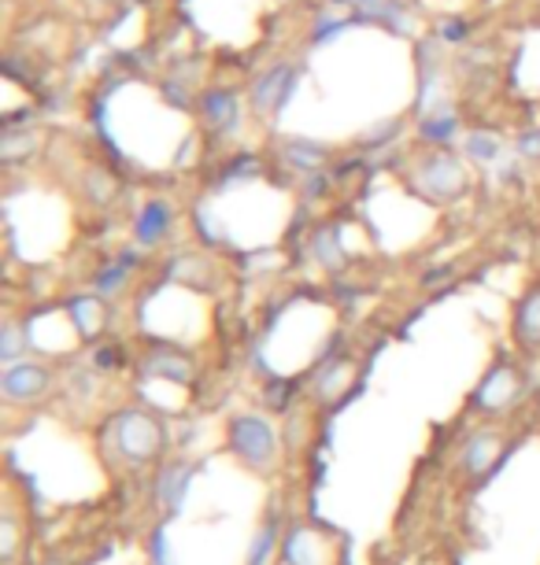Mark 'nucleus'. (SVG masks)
Masks as SVG:
<instances>
[{
  "mask_svg": "<svg viewBox=\"0 0 540 565\" xmlns=\"http://www.w3.org/2000/svg\"><path fill=\"white\" fill-rule=\"evenodd\" d=\"M52 389V370L45 363H8L0 373V392L8 403H37Z\"/></svg>",
  "mask_w": 540,
  "mask_h": 565,
  "instance_id": "39448f33",
  "label": "nucleus"
},
{
  "mask_svg": "<svg viewBox=\"0 0 540 565\" xmlns=\"http://www.w3.org/2000/svg\"><path fill=\"white\" fill-rule=\"evenodd\" d=\"M68 315L74 322V333L86 336V341H97L108 326V307L105 296H74L68 304Z\"/></svg>",
  "mask_w": 540,
  "mask_h": 565,
  "instance_id": "9b49d317",
  "label": "nucleus"
},
{
  "mask_svg": "<svg viewBox=\"0 0 540 565\" xmlns=\"http://www.w3.org/2000/svg\"><path fill=\"white\" fill-rule=\"evenodd\" d=\"M174 230V207L167 200H148L134 219V241L142 248H160Z\"/></svg>",
  "mask_w": 540,
  "mask_h": 565,
  "instance_id": "9d476101",
  "label": "nucleus"
},
{
  "mask_svg": "<svg viewBox=\"0 0 540 565\" xmlns=\"http://www.w3.org/2000/svg\"><path fill=\"white\" fill-rule=\"evenodd\" d=\"M197 111H200L204 130H211V134H234L241 119V93L226 86L200 89Z\"/></svg>",
  "mask_w": 540,
  "mask_h": 565,
  "instance_id": "0eeeda50",
  "label": "nucleus"
},
{
  "mask_svg": "<svg viewBox=\"0 0 540 565\" xmlns=\"http://www.w3.org/2000/svg\"><path fill=\"white\" fill-rule=\"evenodd\" d=\"M511 336H515L518 352H526V355L540 352V285H533L515 304V315H511Z\"/></svg>",
  "mask_w": 540,
  "mask_h": 565,
  "instance_id": "1a4fd4ad",
  "label": "nucleus"
},
{
  "mask_svg": "<svg viewBox=\"0 0 540 565\" xmlns=\"http://www.w3.org/2000/svg\"><path fill=\"white\" fill-rule=\"evenodd\" d=\"M115 352H123V347H100L97 355H93V359H97V366H105V370H111V366H123V355H115Z\"/></svg>",
  "mask_w": 540,
  "mask_h": 565,
  "instance_id": "aec40b11",
  "label": "nucleus"
},
{
  "mask_svg": "<svg viewBox=\"0 0 540 565\" xmlns=\"http://www.w3.org/2000/svg\"><path fill=\"white\" fill-rule=\"evenodd\" d=\"M100 4H111V0H100Z\"/></svg>",
  "mask_w": 540,
  "mask_h": 565,
  "instance_id": "4be33fe9",
  "label": "nucleus"
},
{
  "mask_svg": "<svg viewBox=\"0 0 540 565\" xmlns=\"http://www.w3.org/2000/svg\"><path fill=\"white\" fill-rule=\"evenodd\" d=\"M296 82H300V71L296 63H274L253 82V93H248V103H253L256 115H270V111L285 108L289 97H293Z\"/></svg>",
  "mask_w": 540,
  "mask_h": 565,
  "instance_id": "423d86ee",
  "label": "nucleus"
},
{
  "mask_svg": "<svg viewBox=\"0 0 540 565\" xmlns=\"http://www.w3.org/2000/svg\"><path fill=\"white\" fill-rule=\"evenodd\" d=\"M455 126H459V119H455L452 111H449V115H444V111H437V115L422 119V126H418V137L430 140V145H437V148H444V140L455 137Z\"/></svg>",
  "mask_w": 540,
  "mask_h": 565,
  "instance_id": "4468645a",
  "label": "nucleus"
},
{
  "mask_svg": "<svg viewBox=\"0 0 540 565\" xmlns=\"http://www.w3.org/2000/svg\"><path fill=\"white\" fill-rule=\"evenodd\" d=\"M145 373H163L171 381H189L193 377V363L189 359H179V352H156L145 359Z\"/></svg>",
  "mask_w": 540,
  "mask_h": 565,
  "instance_id": "ddd939ff",
  "label": "nucleus"
},
{
  "mask_svg": "<svg viewBox=\"0 0 540 565\" xmlns=\"http://www.w3.org/2000/svg\"><path fill=\"white\" fill-rule=\"evenodd\" d=\"M518 400H523V370H518L511 359H496L486 370V377L478 381V389H474L470 407L478 414H486V418H492V414L511 410Z\"/></svg>",
  "mask_w": 540,
  "mask_h": 565,
  "instance_id": "7ed1b4c3",
  "label": "nucleus"
},
{
  "mask_svg": "<svg viewBox=\"0 0 540 565\" xmlns=\"http://www.w3.org/2000/svg\"><path fill=\"white\" fill-rule=\"evenodd\" d=\"M441 41H449V45H463V41H470V23L467 19H444L441 23Z\"/></svg>",
  "mask_w": 540,
  "mask_h": 565,
  "instance_id": "a211bd4d",
  "label": "nucleus"
},
{
  "mask_svg": "<svg viewBox=\"0 0 540 565\" xmlns=\"http://www.w3.org/2000/svg\"><path fill=\"white\" fill-rule=\"evenodd\" d=\"M315 256L322 259V267H326V262H330V267H341L338 230H322L319 237H315Z\"/></svg>",
  "mask_w": 540,
  "mask_h": 565,
  "instance_id": "dca6fc26",
  "label": "nucleus"
},
{
  "mask_svg": "<svg viewBox=\"0 0 540 565\" xmlns=\"http://www.w3.org/2000/svg\"><path fill=\"white\" fill-rule=\"evenodd\" d=\"M230 451L253 469H270L278 463V437L256 414H241L230 421Z\"/></svg>",
  "mask_w": 540,
  "mask_h": 565,
  "instance_id": "20e7f679",
  "label": "nucleus"
},
{
  "mask_svg": "<svg viewBox=\"0 0 540 565\" xmlns=\"http://www.w3.org/2000/svg\"><path fill=\"white\" fill-rule=\"evenodd\" d=\"M111 440L130 466H152L167 451V429L145 407H126L111 418Z\"/></svg>",
  "mask_w": 540,
  "mask_h": 565,
  "instance_id": "f257e3e1",
  "label": "nucleus"
},
{
  "mask_svg": "<svg viewBox=\"0 0 540 565\" xmlns=\"http://www.w3.org/2000/svg\"><path fill=\"white\" fill-rule=\"evenodd\" d=\"M537 410H540V407H537Z\"/></svg>",
  "mask_w": 540,
  "mask_h": 565,
  "instance_id": "5701e85b",
  "label": "nucleus"
},
{
  "mask_svg": "<svg viewBox=\"0 0 540 565\" xmlns=\"http://www.w3.org/2000/svg\"><path fill=\"white\" fill-rule=\"evenodd\" d=\"M412 185L437 204H452L470 188V177L459 156L449 152V148H433V152H426L422 159H415Z\"/></svg>",
  "mask_w": 540,
  "mask_h": 565,
  "instance_id": "f03ea898",
  "label": "nucleus"
},
{
  "mask_svg": "<svg viewBox=\"0 0 540 565\" xmlns=\"http://www.w3.org/2000/svg\"><path fill=\"white\" fill-rule=\"evenodd\" d=\"M333 4H375V0H333Z\"/></svg>",
  "mask_w": 540,
  "mask_h": 565,
  "instance_id": "412c9836",
  "label": "nucleus"
},
{
  "mask_svg": "<svg viewBox=\"0 0 540 565\" xmlns=\"http://www.w3.org/2000/svg\"><path fill=\"white\" fill-rule=\"evenodd\" d=\"M500 152H504L500 137L481 134V130H474V134H467V156L474 159V163H492V159H496Z\"/></svg>",
  "mask_w": 540,
  "mask_h": 565,
  "instance_id": "2eb2a0df",
  "label": "nucleus"
},
{
  "mask_svg": "<svg viewBox=\"0 0 540 565\" xmlns=\"http://www.w3.org/2000/svg\"><path fill=\"white\" fill-rule=\"evenodd\" d=\"M518 152H523L526 159H540V126L518 137Z\"/></svg>",
  "mask_w": 540,
  "mask_h": 565,
  "instance_id": "6ab92c4d",
  "label": "nucleus"
},
{
  "mask_svg": "<svg viewBox=\"0 0 540 565\" xmlns=\"http://www.w3.org/2000/svg\"><path fill=\"white\" fill-rule=\"evenodd\" d=\"M282 156H285L289 167H296V171H319V167L326 163V148L315 145V140H304V137L285 140Z\"/></svg>",
  "mask_w": 540,
  "mask_h": 565,
  "instance_id": "f8f14e48",
  "label": "nucleus"
},
{
  "mask_svg": "<svg viewBox=\"0 0 540 565\" xmlns=\"http://www.w3.org/2000/svg\"><path fill=\"white\" fill-rule=\"evenodd\" d=\"M4 543H0V562L4 565H12L15 562V548H19V521H15V514L12 511H4Z\"/></svg>",
  "mask_w": 540,
  "mask_h": 565,
  "instance_id": "f3484780",
  "label": "nucleus"
},
{
  "mask_svg": "<svg viewBox=\"0 0 540 565\" xmlns=\"http://www.w3.org/2000/svg\"><path fill=\"white\" fill-rule=\"evenodd\" d=\"M500 451H504V437H500V432H492V429L470 432V437L463 440V447H459V469H463V477L478 480V477L492 474V466H496Z\"/></svg>",
  "mask_w": 540,
  "mask_h": 565,
  "instance_id": "6e6552de",
  "label": "nucleus"
}]
</instances>
